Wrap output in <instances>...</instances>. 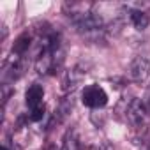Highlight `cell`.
<instances>
[{"label": "cell", "instance_id": "6", "mask_svg": "<svg viewBox=\"0 0 150 150\" xmlns=\"http://www.w3.org/2000/svg\"><path fill=\"white\" fill-rule=\"evenodd\" d=\"M42 99H44V88H42L41 85H37V83L30 85L28 90L25 92V103H27V106L30 108V111H34V110H37V108H41V106H44V104H42Z\"/></svg>", "mask_w": 150, "mask_h": 150}, {"label": "cell", "instance_id": "9", "mask_svg": "<svg viewBox=\"0 0 150 150\" xmlns=\"http://www.w3.org/2000/svg\"><path fill=\"white\" fill-rule=\"evenodd\" d=\"M71 110H72V99H65V101H62L60 106H58V110L55 111V120H57V122H62V120L71 113Z\"/></svg>", "mask_w": 150, "mask_h": 150}, {"label": "cell", "instance_id": "4", "mask_svg": "<svg viewBox=\"0 0 150 150\" xmlns=\"http://www.w3.org/2000/svg\"><path fill=\"white\" fill-rule=\"evenodd\" d=\"M150 74V57L139 55L129 65V78L136 83H143Z\"/></svg>", "mask_w": 150, "mask_h": 150}, {"label": "cell", "instance_id": "12", "mask_svg": "<svg viewBox=\"0 0 150 150\" xmlns=\"http://www.w3.org/2000/svg\"><path fill=\"white\" fill-rule=\"evenodd\" d=\"M2 150H9V148H7V146H6V145H4V146H2Z\"/></svg>", "mask_w": 150, "mask_h": 150}, {"label": "cell", "instance_id": "2", "mask_svg": "<svg viewBox=\"0 0 150 150\" xmlns=\"http://www.w3.org/2000/svg\"><path fill=\"white\" fill-rule=\"evenodd\" d=\"M125 117L132 127H143L148 122L150 108L146 106V103L143 99H132L125 110Z\"/></svg>", "mask_w": 150, "mask_h": 150}, {"label": "cell", "instance_id": "3", "mask_svg": "<svg viewBox=\"0 0 150 150\" xmlns=\"http://www.w3.org/2000/svg\"><path fill=\"white\" fill-rule=\"evenodd\" d=\"M81 103L88 108H94V110L104 108L106 103H108V94L99 85H88L81 92Z\"/></svg>", "mask_w": 150, "mask_h": 150}, {"label": "cell", "instance_id": "8", "mask_svg": "<svg viewBox=\"0 0 150 150\" xmlns=\"http://www.w3.org/2000/svg\"><path fill=\"white\" fill-rule=\"evenodd\" d=\"M30 41H32L30 34H28V32H23V34L14 41V44H13V53H14V55H25V53L28 51V48H30Z\"/></svg>", "mask_w": 150, "mask_h": 150}, {"label": "cell", "instance_id": "13", "mask_svg": "<svg viewBox=\"0 0 150 150\" xmlns=\"http://www.w3.org/2000/svg\"><path fill=\"white\" fill-rule=\"evenodd\" d=\"M48 150H57V148H55V146H50V148H48Z\"/></svg>", "mask_w": 150, "mask_h": 150}, {"label": "cell", "instance_id": "11", "mask_svg": "<svg viewBox=\"0 0 150 150\" xmlns=\"http://www.w3.org/2000/svg\"><path fill=\"white\" fill-rule=\"evenodd\" d=\"M141 150H150V146H148V145H143V146H141Z\"/></svg>", "mask_w": 150, "mask_h": 150}, {"label": "cell", "instance_id": "1", "mask_svg": "<svg viewBox=\"0 0 150 150\" xmlns=\"http://www.w3.org/2000/svg\"><path fill=\"white\" fill-rule=\"evenodd\" d=\"M64 50L62 46L60 48H55V50H44L37 55V60H35V71L39 74H53L57 72V69L62 67L64 64Z\"/></svg>", "mask_w": 150, "mask_h": 150}, {"label": "cell", "instance_id": "5", "mask_svg": "<svg viewBox=\"0 0 150 150\" xmlns=\"http://www.w3.org/2000/svg\"><path fill=\"white\" fill-rule=\"evenodd\" d=\"M85 74H87V69L83 65H74L71 71H67L64 78V92H72L83 81Z\"/></svg>", "mask_w": 150, "mask_h": 150}, {"label": "cell", "instance_id": "10", "mask_svg": "<svg viewBox=\"0 0 150 150\" xmlns=\"http://www.w3.org/2000/svg\"><path fill=\"white\" fill-rule=\"evenodd\" d=\"M42 115H44V106H41V108H37V110H34V111H30V120L37 122V120H41V118H42Z\"/></svg>", "mask_w": 150, "mask_h": 150}, {"label": "cell", "instance_id": "7", "mask_svg": "<svg viewBox=\"0 0 150 150\" xmlns=\"http://www.w3.org/2000/svg\"><path fill=\"white\" fill-rule=\"evenodd\" d=\"M129 20H131V23L134 25L136 30H145L150 25V16L145 11H139V9H131L129 11Z\"/></svg>", "mask_w": 150, "mask_h": 150}]
</instances>
